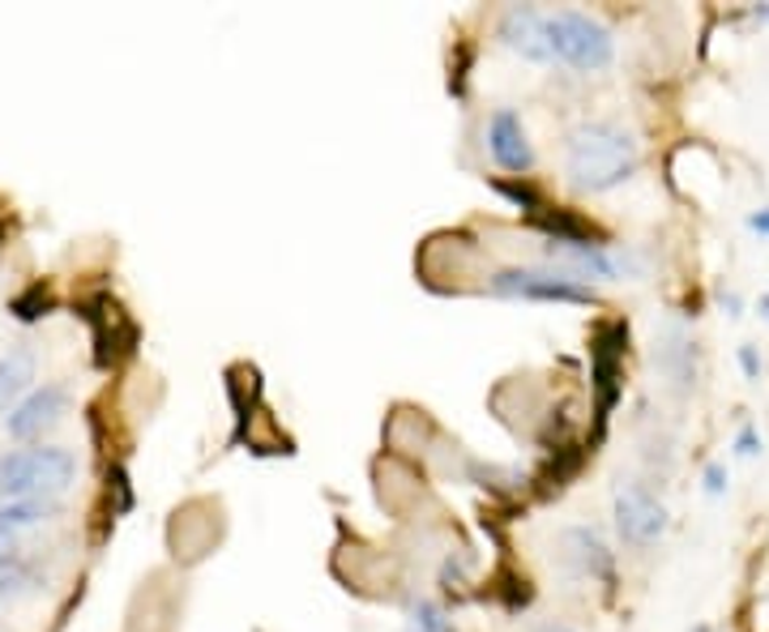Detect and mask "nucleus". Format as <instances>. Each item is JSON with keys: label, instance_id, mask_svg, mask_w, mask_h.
<instances>
[{"label": "nucleus", "instance_id": "2", "mask_svg": "<svg viewBox=\"0 0 769 632\" xmlns=\"http://www.w3.org/2000/svg\"><path fill=\"white\" fill-rule=\"evenodd\" d=\"M77 474V457L61 444L43 449H13L0 457V496L4 501H27V496H48L56 501Z\"/></svg>", "mask_w": 769, "mask_h": 632}, {"label": "nucleus", "instance_id": "7", "mask_svg": "<svg viewBox=\"0 0 769 632\" xmlns=\"http://www.w3.org/2000/svg\"><path fill=\"white\" fill-rule=\"evenodd\" d=\"M501 43L517 52L522 61H535L544 64L551 61V48H547V13H539L535 4H513L505 9V18H501Z\"/></svg>", "mask_w": 769, "mask_h": 632}, {"label": "nucleus", "instance_id": "8", "mask_svg": "<svg viewBox=\"0 0 769 632\" xmlns=\"http://www.w3.org/2000/svg\"><path fill=\"white\" fill-rule=\"evenodd\" d=\"M624 343H629V325H608L594 343V385H599V419H608V411L620 398V359H624Z\"/></svg>", "mask_w": 769, "mask_h": 632}, {"label": "nucleus", "instance_id": "19", "mask_svg": "<svg viewBox=\"0 0 769 632\" xmlns=\"http://www.w3.org/2000/svg\"><path fill=\"white\" fill-rule=\"evenodd\" d=\"M748 227H752V231H761V235H769V210H757V214H748Z\"/></svg>", "mask_w": 769, "mask_h": 632}, {"label": "nucleus", "instance_id": "10", "mask_svg": "<svg viewBox=\"0 0 769 632\" xmlns=\"http://www.w3.org/2000/svg\"><path fill=\"white\" fill-rule=\"evenodd\" d=\"M565 556H569V565L573 572L581 577H599V581H611V551L608 543L594 535L590 526H573V530H565Z\"/></svg>", "mask_w": 769, "mask_h": 632}, {"label": "nucleus", "instance_id": "17", "mask_svg": "<svg viewBox=\"0 0 769 632\" xmlns=\"http://www.w3.org/2000/svg\"><path fill=\"white\" fill-rule=\"evenodd\" d=\"M705 492H709V496H723V492H727V466H723V462H709V466H705Z\"/></svg>", "mask_w": 769, "mask_h": 632}, {"label": "nucleus", "instance_id": "16", "mask_svg": "<svg viewBox=\"0 0 769 632\" xmlns=\"http://www.w3.org/2000/svg\"><path fill=\"white\" fill-rule=\"evenodd\" d=\"M736 453H739V457H757V453H761V436H757V428H752V423H744V428H739Z\"/></svg>", "mask_w": 769, "mask_h": 632}, {"label": "nucleus", "instance_id": "14", "mask_svg": "<svg viewBox=\"0 0 769 632\" xmlns=\"http://www.w3.org/2000/svg\"><path fill=\"white\" fill-rule=\"evenodd\" d=\"M48 308H52V295H48L43 286H31L27 295L13 299V316H18V320H34V316H43Z\"/></svg>", "mask_w": 769, "mask_h": 632}, {"label": "nucleus", "instance_id": "6", "mask_svg": "<svg viewBox=\"0 0 769 632\" xmlns=\"http://www.w3.org/2000/svg\"><path fill=\"white\" fill-rule=\"evenodd\" d=\"M69 411V385L61 380H52V385H43V389H31L13 411L4 414V432L13 436V441H34V436H43L48 428H56Z\"/></svg>", "mask_w": 769, "mask_h": 632}, {"label": "nucleus", "instance_id": "5", "mask_svg": "<svg viewBox=\"0 0 769 632\" xmlns=\"http://www.w3.org/2000/svg\"><path fill=\"white\" fill-rule=\"evenodd\" d=\"M615 530L629 547H650L667 530V505L645 483H624L615 492Z\"/></svg>", "mask_w": 769, "mask_h": 632}, {"label": "nucleus", "instance_id": "20", "mask_svg": "<svg viewBox=\"0 0 769 632\" xmlns=\"http://www.w3.org/2000/svg\"><path fill=\"white\" fill-rule=\"evenodd\" d=\"M723 308L731 316H739V295H723Z\"/></svg>", "mask_w": 769, "mask_h": 632}, {"label": "nucleus", "instance_id": "9", "mask_svg": "<svg viewBox=\"0 0 769 632\" xmlns=\"http://www.w3.org/2000/svg\"><path fill=\"white\" fill-rule=\"evenodd\" d=\"M487 150H492V158H496L505 171H530V167H535V150H530L526 128H522L513 107H501V112L492 116V125H487Z\"/></svg>", "mask_w": 769, "mask_h": 632}, {"label": "nucleus", "instance_id": "22", "mask_svg": "<svg viewBox=\"0 0 769 632\" xmlns=\"http://www.w3.org/2000/svg\"><path fill=\"white\" fill-rule=\"evenodd\" d=\"M761 313H766V316H769V295H766V299H761Z\"/></svg>", "mask_w": 769, "mask_h": 632}, {"label": "nucleus", "instance_id": "18", "mask_svg": "<svg viewBox=\"0 0 769 632\" xmlns=\"http://www.w3.org/2000/svg\"><path fill=\"white\" fill-rule=\"evenodd\" d=\"M739 368H744V377H748V380L761 377V359H757V350H752V347H739Z\"/></svg>", "mask_w": 769, "mask_h": 632}, {"label": "nucleus", "instance_id": "3", "mask_svg": "<svg viewBox=\"0 0 769 632\" xmlns=\"http://www.w3.org/2000/svg\"><path fill=\"white\" fill-rule=\"evenodd\" d=\"M547 48L551 56L573 69H608L611 52H615V39L603 22H594L590 13L581 9H560V13H547Z\"/></svg>", "mask_w": 769, "mask_h": 632}, {"label": "nucleus", "instance_id": "1", "mask_svg": "<svg viewBox=\"0 0 769 632\" xmlns=\"http://www.w3.org/2000/svg\"><path fill=\"white\" fill-rule=\"evenodd\" d=\"M565 171L581 192H608L624 185L638 171V141L633 133L608 120H586L569 133L565 146Z\"/></svg>", "mask_w": 769, "mask_h": 632}, {"label": "nucleus", "instance_id": "4", "mask_svg": "<svg viewBox=\"0 0 769 632\" xmlns=\"http://www.w3.org/2000/svg\"><path fill=\"white\" fill-rule=\"evenodd\" d=\"M492 295L509 299H539V304H594L599 295L560 270H501L487 278Z\"/></svg>", "mask_w": 769, "mask_h": 632}, {"label": "nucleus", "instance_id": "13", "mask_svg": "<svg viewBox=\"0 0 769 632\" xmlns=\"http://www.w3.org/2000/svg\"><path fill=\"white\" fill-rule=\"evenodd\" d=\"M31 590V572L22 569L18 560H9V556H0V607H9V602H18L22 594Z\"/></svg>", "mask_w": 769, "mask_h": 632}, {"label": "nucleus", "instance_id": "23", "mask_svg": "<svg viewBox=\"0 0 769 632\" xmlns=\"http://www.w3.org/2000/svg\"><path fill=\"white\" fill-rule=\"evenodd\" d=\"M693 632H709V624H697V629H693Z\"/></svg>", "mask_w": 769, "mask_h": 632}, {"label": "nucleus", "instance_id": "11", "mask_svg": "<svg viewBox=\"0 0 769 632\" xmlns=\"http://www.w3.org/2000/svg\"><path fill=\"white\" fill-rule=\"evenodd\" d=\"M61 513V501H48V496H27V501H4L0 505V543L13 535H22V530H31V526H43V522H52Z\"/></svg>", "mask_w": 769, "mask_h": 632}, {"label": "nucleus", "instance_id": "21", "mask_svg": "<svg viewBox=\"0 0 769 632\" xmlns=\"http://www.w3.org/2000/svg\"><path fill=\"white\" fill-rule=\"evenodd\" d=\"M539 632H577V629H569V624H544Z\"/></svg>", "mask_w": 769, "mask_h": 632}, {"label": "nucleus", "instance_id": "12", "mask_svg": "<svg viewBox=\"0 0 769 632\" xmlns=\"http://www.w3.org/2000/svg\"><path fill=\"white\" fill-rule=\"evenodd\" d=\"M34 380V355L31 350H9L0 355V411H13Z\"/></svg>", "mask_w": 769, "mask_h": 632}, {"label": "nucleus", "instance_id": "15", "mask_svg": "<svg viewBox=\"0 0 769 632\" xmlns=\"http://www.w3.org/2000/svg\"><path fill=\"white\" fill-rule=\"evenodd\" d=\"M411 629H415V632H453V629H449V620L436 611V607H432V602H419Z\"/></svg>", "mask_w": 769, "mask_h": 632}]
</instances>
